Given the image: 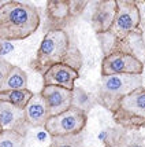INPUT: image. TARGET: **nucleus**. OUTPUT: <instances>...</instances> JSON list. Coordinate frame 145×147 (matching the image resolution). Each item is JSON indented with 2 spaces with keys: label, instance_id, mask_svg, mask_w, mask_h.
<instances>
[{
  "label": "nucleus",
  "instance_id": "4",
  "mask_svg": "<svg viewBox=\"0 0 145 147\" xmlns=\"http://www.w3.org/2000/svg\"><path fill=\"white\" fill-rule=\"evenodd\" d=\"M115 124L134 129L145 127V88L140 87L122 98L112 111Z\"/></svg>",
  "mask_w": 145,
  "mask_h": 147
},
{
  "label": "nucleus",
  "instance_id": "10",
  "mask_svg": "<svg viewBox=\"0 0 145 147\" xmlns=\"http://www.w3.org/2000/svg\"><path fill=\"white\" fill-rule=\"evenodd\" d=\"M116 15V0L99 1L96 6L95 14L92 17V26L96 34L106 33L111 29Z\"/></svg>",
  "mask_w": 145,
  "mask_h": 147
},
{
  "label": "nucleus",
  "instance_id": "17",
  "mask_svg": "<svg viewBox=\"0 0 145 147\" xmlns=\"http://www.w3.org/2000/svg\"><path fill=\"white\" fill-rule=\"evenodd\" d=\"M25 135L11 129H3L0 132V147H25Z\"/></svg>",
  "mask_w": 145,
  "mask_h": 147
},
{
  "label": "nucleus",
  "instance_id": "19",
  "mask_svg": "<svg viewBox=\"0 0 145 147\" xmlns=\"http://www.w3.org/2000/svg\"><path fill=\"white\" fill-rule=\"evenodd\" d=\"M84 139L80 135H69V136H55L51 138L49 147H82Z\"/></svg>",
  "mask_w": 145,
  "mask_h": 147
},
{
  "label": "nucleus",
  "instance_id": "8",
  "mask_svg": "<svg viewBox=\"0 0 145 147\" xmlns=\"http://www.w3.org/2000/svg\"><path fill=\"white\" fill-rule=\"evenodd\" d=\"M40 94L44 99L49 117L62 114L73 106V91L53 85H44Z\"/></svg>",
  "mask_w": 145,
  "mask_h": 147
},
{
  "label": "nucleus",
  "instance_id": "12",
  "mask_svg": "<svg viewBox=\"0 0 145 147\" xmlns=\"http://www.w3.org/2000/svg\"><path fill=\"white\" fill-rule=\"evenodd\" d=\"M25 111V121L26 125L33 127V128H44L47 120L49 118L47 107H45L44 99L41 94H33L32 99L27 102Z\"/></svg>",
  "mask_w": 145,
  "mask_h": 147
},
{
  "label": "nucleus",
  "instance_id": "16",
  "mask_svg": "<svg viewBox=\"0 0 145 147\" xmlns=\"http://www.w3.org/2000/svg\"><path fill=\"white\" fill-rule=\"evenodd\" d=\"M10 90H27V74L18 66H13L10 74L1 87V91Z\"/></svg>",
  "mask_w": 145,
  "mask_h": 147
},
{
  "label": "nucleus",
  "instance_id": "15",
  "mask_svg": "<svg viewBox=\"0 0 145 147\" xmlns=\"http://www.w3.org/2000/svg\"><path fill=\"white\" fill-rule=\"evenodd\" d=\"M34 92L29 90H10V91H0V102L10 103L15 107L25 109L27 102L32 99Z\"/></svg>",
  "mask_w": 145,
  "mask_h": 147
},
{
  "label": "nucleus",
  "instance_id": "9",
  "mask_svg": "<svg viewBox=\"0 0 145 147\" xmlns=\"http://www.w3.org/2000/svg\"><path fill=\"white\" fill-rule=\"evenodd\" d=\"M78 77H80V71L76 70L74 67L64 63H59L51 66L48 70L43 73V81L44 85H53V87H60L64 90L73 91Z\"/></svg>",
  "mask_w": 145,
  "mask_h": 147
},
{
  "label": "nucleus",
  "instance_id": "11",
  "mask_svg": "<svg viewBox=\"0 0 145 147\" xmlns=\"http://www.w3.org/2000/svg\"><path fill=\"white\" fill-rule=\"evenodd\" d=\"M0 125L3 129H11L25 135L26 121L23 109L15 107L10 103L0 102Z\"/></svg>",
  "mask_w": 145,
  "mask_h": 147
},
{
  "label": "nucleus",
  "instance_id": "21",
  "mask_svg": "<svg viewBox=\"0 0 145 147\" xmlns=\"http://www.w3.org/2000/svg\"><path fill=\"white\" fill-rule=\"evenodd\" d=\"M86 4H88V1H70V14L73 17L80 15Z\"/></svg>",
  "mask_w": 145,
  "mask_h": 147
},
{
  "label": "nucleus",
  "instance_id": "1",
  "mask_svg": "<svg viewBox=\"0 0 145 147\" xmlns=\"http://www.w3.org/2000/svg\"><path fill=\"white\" fill-rule=\"evenodd\" d=\"M64 63L80 70L82 55L76 47L70 44L69 34L63 29H49L43 37L30 67L38 73H44L53 65Z\"/></svg>",
  "mask_w": 145,
  "mask_h": 147
},
{
  "label": "nucleus",
  "instance_id": "6",
  "mask_svg": "<svg viewBox=\"0 0 145 147\" xmlns=\"http://www.w3.org/2000/svg\"><path fill=\"white\" fill-rule=\"evenodd\" d=\"M141 13L138 3L132 0H116V15L108 32L116 38V41L126 38L134 30L140 29Z\"/></svg>",
  "mask_w": 145,
  "mask_h": 147
},
{
  "label": "nucleus",
  "instance_id": "5",
  "mask_svg": "<svg viewBox=\"0 0 145 147\" xmlns=\"http://www.w3.org/2000/svg\"><path fill=\"white\" fill-rule=\"evenodd\" d=\"M86 121H88V113L71 106L67 111L62 114L49 117L45 122L44 129L51 138L80 135L85 128Z\"/></svg>",
  "mask_w": 145,
  "mask_h": 147
},
{
  "label": "nucleus",
  "instance_id": "22",
  "mask_svg": "<svg viewBox=\"0 0 145 147\" xmlns=\"http://www.w3.org/2000/svg\"><path fill=\"white\" fill-rule=\"evenodd\" d=\"M1 131H3V128H1V125H0V132H1Z\"/></svg>",
  "mask_w": 145,
  "mask_h": 147
},
{
  "label": "nucleus",
  "instance_id": "2",
  "mask_svg": "<svg viewBox=\"0 0 145 147\" xmlns=\"http://www.w3.org/2000/svg\"><path fill=\"white\" fill-rule=\"evenodd\" d=\"M38 26L40 15L36 6L14 0L0 6V41L25 40Z\"/></svg>",
  "mask_w": 145,
  "mask_h": 147
},
{
  "label": "nucleus",
  "instance_id": "20",
  "mask_svg": "<svg viewBox=\"0 0 145 147\" xmlns=\"http://www.w3.org/2000/svg\"><path fill=\"white\" fill-rule=\"evenodd\" d=\"M13 63H10L8 61H6L3 57H0V91H1V87L6 81L7 76L10 74V71L13 69Z\"/></svg>",
  "mask_w": 145,
  "mask_h": 147
},
{
  "label": "nucleus",
  "instance_id": "14",
  "mask_svg": "<svg viewBox=\"0 0 145 147\" xmlns=\"http://www.w3.org/2000/svg\"><path fill=\"white\" fill-rule=\"evenodd\" d=\"M71 17L70 14V1L69 0H51L47 1V18L53 29H62L60 26L67 22Z\"/></svg>",
  "mask_w": 145,
  "mask_h": 147
},
{
  "label": "nucleus",
  "instance_id": "3",
  "mask_svg": "<svg viewBox=\"0 0 145 147\" xmlns=\"http://www.w3.org/2000/svg\"><path fill=\"white\" fill-rule=\"evenodd\" d=\"M142 87L141 74H112L101 76L99 102L111 113L118 106L122 98Z\"/></svg>",
  "mask_w": 145,
  "mask_h": 147
},
{
  "label": "nucleus",
  "instance_id": "18",
  "mask_svg": "<svg viewBox=\"0 0 145 147\" xmlns=\"http://www.w3.org/2000/svg\"><path fill=\"white\" fill-rule=\"evenodd\" d=\"M73 107H77L85 113H88L89 109L92 107L90 96L81 87H74V90H73Z\"/></svg>",
  "mask_w": 145,
  "mask_h": 147
},
{
  "label": "nucleus",
  "instance_id": "13",
  "mask_svg": "<svg viewBox=\"0 0 145 147\" xmlns=\"http://www.w3.org/2000/svg\"><path fill=\"white\" fill-rule=\"evenodd\" d=\"M112 52H123V54L137 58L138 61L142 62L145 59V43L142 38V30L137 29L130 33L126 38L116 41L114 45Z\"/></svg>",
  "mask_w": 145,
  "mask_h": 147
},
{
  "label": "nucleus",
  "instance_id": "7",
  "mask_svg": "<svg viewBox=\"0 0 145 147\" xmlns=\"http://www.w3.org/2000/svg\"><path fill=\"white\" fill-rule=\"evenodd\" d=\"M144 62L123 52H112L101 61V76L142 74Z\"/></svg>",
  "mask_w": 145,
  "mask_h": 147
}]
</instances>
